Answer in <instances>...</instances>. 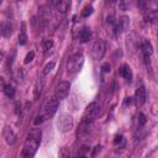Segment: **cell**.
<instances>
[{
	"instance_id": "1",
	"label": "cell",
	"mask_w": 158,
	"mask_h": 158,
	"mask_svg": "<svg viewBox=\"0 0 158 158\" xmlns=\"http://www.w3.org/2000/svg\"><path fill=\"white\" fill-rule=\"evenodd\" d=\"M41 136H42V132L40 128H33L28 132L26 139H25V144H23V149H22V154L26 156V157H32L40 143H41Z\"/></svg>"
},
{
	"instance_id": "2",
	"label": "cell",
	"mask_w": 158,
	"mask_h": 158,
	"mask_svg": "<svg viewBox=\"0 0 158 158\" xmlns=\"http://www.w3.org/2000/svg\"><path fill=\"white\" fill-rule=\"evenodd\" d=\"M73 126H74V121H73V117L69 115V114H62L57 121V127H58V131L65 133V132H69L73 130Z\"/></svg>"
},
{
	"instance_id": "3",
	"label": "cell",
	"mask_w": 158,
	"mask_h": 158,
	"mask_svg": "<svg viewBox=\"0 0 158 158\" xmlns=\"http://www.w3.org/2000/svg\"><path fill=\"white\" fill-rule=\"evenodd\" d=\"M99 111H100V105L96 101L89 104L86 106V109H85V112H84V116H83V121L86 122V123L93 122L95 120V117L98 116Z\"/></svg>"
},
{
	"instance_id": "4",
	"label": "cell",
	"mask_w": 158,
	"mask_h": 158,
	"mask_svg": "<svg viewBox=\"0 0 158 158\" xmlns=\"http://www.w3.org/2000/svg\"><path fill=\"white\" fill-rule=\"evenodd\" d=\"M83 63H84V57L81 53H75L73 54L69 60H68V70L70 73H77L83 67Z\"/></svg>"
},
{
	"instance_id": "5",
	"label": "cell",
	"mask_w": 158,
	"mask_h": 158,
	"mask_svg": "<svg viewBox=\"0 0 158 158\" xmlns=\"http://www.w3.org/2000/svg\"><path fill=\"white\" fill-rule=\"evenodd\" d=\"M59 106V100L54 96V98H51L48 100H46L44 105H43V116L44 117H51L53 116L56 112H57V109Z\"/></svg>"
},
{
	"instance_id": "6",
	"label": "cell",
	"mask_w": 158,
	"mask_h": 158,
	"mask_svg": "<svg viewBox=\"0 0 158 158\" xmlns=\"http://www.w3.org/2000/svg\"><path fill=\"white\" fill-rule=\"evenodd\" d=\"M105 49H106V44L102 40H99L96 41L94 44H93V48H91V57L95 59V60H99L104 57L105 54Z\"/></svg>"
},
{
	"instance_id": "7",
	"label": "cell",
	"mask_w": 158,
	"mask_h": 158,
	"mask_svg": "<svg viewBox=\"0 0 158 158\" xmlns=\"http://www.w3.org/2000/svg\"><path fill=\"white\" fill-rule=\"evenodd\" d=\"M69 89H70V83L69 81H60L58 85H57V89H56V98L58 100H63L68 96L69 94Z\"/></svg>"
},
{
	"instance_id": "8",
	"label": "cell",
	"mask_w": 158,
	"mask_h": 158,
	"mask_svg": "<svg viewBox=\"0 0 158 158\" xmlns=\"http://www.w3.org/2000/svg\"><path fill=\"white\" fill-rule=\"evenodd\" d=\"M12 33V25L10 23V21H1L0 22V35L4 37H10Z\"/></svg>"
},
{
	"instance_id": "9",
	"label": "cell",
	"mask_w": 158,
	"mask_h": 158,
	"mask_svg": "<svg viewBox=\"0 0 158 158\" xmlns=\"http://www.w3.org/2000/svg\"><path fill=\"white\" fill-rule=\"evenodd\" d=\"M90 37H91V31H90V28L86 27V26H84V27L79 31V35H78L79 41H80L81 43H86V42L90 40Z\"/></svg>"
},
{
	"instance_id": "10",
	"label": "cell",
	"mask_w": 158,
	"mask_h": 158,
	"mask_svg": "<svg viewBox=\"0 0 158 158\" xmlns=\"http://www.w3.org/2000/svg\"><path fill=\"white\" fill-rule=\"evenodd\" d=\"M4 137H5V141L7 144H14L16 142V135L9 126H6L4 128Z\"/></svg>"
},
{
	"instance_id": "11",
	"label": "cell",
	"mask_w": 158,
	"mask_h": 158,
	"mask_svg": "<svg viewBox=\"0 0 158 158\" xmlns=\"http://www.w3.org/2000/svg\"><path fill=\"white\" fill-rule=\"evenodd\" d=\"M135 98H136V102L138 105H143L146 102V89L144 86H139L137 90H136V94H135Z\"/></svg>"
},
{
	"instance_id": "12",
	"label": "cell",
	"mask_w": 158,
	"mask_h": 158,
	"mask_svg": "<svg viewBox=\"0 0 158 158\" xmlns=\"http://www.w3.org/2000/svg\"><path fill=\"white\" fill-rule=\"evenodd\" d=\"M53 4L57 7V10L60 11L62 14L67 12V10L69 9V5H70L69 0H53Z\"/></svg>"
},
{
	"instance_id": "13",
	"label": "cell",
	"mask_w": 158,
	"mask_h": 158,
	"mask_svg": "<svg viewBox=\"0 0 158 158\" xmlns=\"http://www.w3.org/2000/svg\"><path fill=\"white\" fill-rule=\"evenodd\" d=\"M120 75L123 77L125 79L127 80H131L132 79V72H131V68L127 65V64H122L120 67Z\"/></svg>"
},
{
	"instance_id": "14",
	"label": "cell",
	"mask_w": 158,
	"mask_h": 158,
	"mask_svg": "<svg viewBox=\"0 0 158 158\" xmlns=\"http://www.w3.org/2000/svg\"><path fill=\"white\" fill-rule=\"evenodd\" d=\"M142 52H143L146 59H148V57L152 56V53H153V48H152V46H151L149 42H143V44H142Z\"/></svg>"
},
{
	"instance_id": "15",
	"label": "cell",
	"mask_w": 158,
	"mask_h": 158,
	"mask_svg": "<svg viewBox=\"0 0 158 158\" xmlns=\"http://www.w3.org/2000/svg\"><path fill=\"white\" fill-rule=\"evenodd\" d=\"M4 93L7 98H12L15 95V89L11 84H5V88H4Z\"/></svg>"
},
{
	"instance_id": "16",
	"label": "cell",
	"mask_w": 158,
	"mask_h": 158,
	"mask_svg": "<svg viewBox=\"0 0 158 158\" xmlns=\"http://www.w3.org/2000/svg\"><path fill=\"white\" fill-rule=\"evenodd\" d=\"M27 42V35H26V30H25V25L22 23V30L20 32V36H19V43L20 44H25Z\"/></svg>"
},
{
	"instance_id": "17",
	"label": "cell",
	"mask_w": 158,
	"mask_h": 158,
	"mask_svg": "<svg viewBox=\"0 0 158 158\" xmlns=\"http://www.w3.org/2000/svg\"><path fill=\"white\" fill-rule=\"evenodd\" d=\"M93 14V6H85L81 11V16L83 17H89Z\"/></svg>"
},
{
	"instance_id": "18",
	"label": "cell",
	"mask_w": 158,
	"mask_h": 158,
	"mask_svg": "<svg viewBox=\"0 0 158 158\" xmlns=\"http://www.w3.org/2000/svg\"><path fill=\"white\" fill-rule=\"evenodd\" d=\"M54 67H56V63H54V62H49V63H47V64H46V67L43 68V74H44V75H46V74H48V73H49Z\"/></svg>"
},
{
	"instance_id": "19",
	"label": "cell",
	"mask_w": 158,
	"mask_h": 158,
	"mask_svg": "<svg viewBox=\"0 0 158 158\" xmlns=\"http://www.w3.org/2000/svg\"><path fill=\"white\" fill-rule=\"evenodd\" d=\"M118 25L122 27V30H126V28H127V26H128V17L122 16V17H121V20L118 21Z\"/></svg>"
},
{
	"instance_id": "20",
	"label": "cell",
	"mask_w": 158,
	"mask_h": 158,
	"mask_svg": "<svg viewBox=\"0 0 158 158\" xmlns=\"http://www.w3.org/2000/svg\"><path fill=\"white\" fill-rule=\"evenodd\" d=\"M33 58H35V52H33V51H31V52H28V53L26 54L23 63H25V64H28L30 62H32V60H33Z\"/></svg>"
},
{
	"instance_id": "21",
	"label": "cell",
	"mask_w": 158,
	"mask_h": 158,
	"mask_svg": "<svg viewBox=\"0 0 158 158\" xmlns=\"http://www.w3.org/2000/svg\"><path fill=\"white\" fill-rule=\"evenodd\" d=\"M52 47H53V41L52 40H47L46 42H44V51H49V49H52Z\"/></svg>"
},
{
	"instance_id": "22",
	"label": "cell",
	"mask_w": 158,
	"mask_h": 158,
	"mask_svg": "<svg viewBox=\"0 0 158 158\" xmlns=\"http://www.w3.org/2000/svg\"><path fill=\"white\" fill-rule=\"evenodd\" d=\"M138 125L139 126H143L144 123H146V116L143 115V114H138Z\"/></svg>"
},
{
	"instance_id": "23",
	"label": "cell",
	"mask_w": 158,
	"mask_h": 158,
	"mask_svg": "<svg viewBox=\"0 0 158 158\" xmlns=\"http://www.w3.org/2000/svg\"><path fill=\"white\" fill-rule=\"evenodd\" d=\"M101 69H102L104 73H109V72L111 70V65H110L109 63H104V64L101 65Z\"/></svg>"
},
{
	"instance_id": "24",
	"label": "cell",
	"mask_w": 158,
	"mask_h": 158,
	"mask_svg": "<svg viewBox=\"0 0 158 158\" xmlns=\"http://www.w3.org/2000/svg\"><path fill=\"white\" fill-rule=\"evenodd\" d=\"M44 121V116H37L36 120H35V125H40Z\"/></svg>"
},
{
	"instance_id": "25",
	"label": "cell",
	"mask_w": 158,
	"mask_h": 158,
	"mask_svg": "<svg viewBox=\"0 0 158 158\" xmlns=\"http://www.w3.org/2000/svg\"><path fill=\"white\" fill-rule=\"evenodd\" d=\"M4 88H5V80L2 77H0V91H4Z\"/></svg>"
},
{
	"instance_id": "26",
	"label": "cell",
	"mask_w": 158,
	"mask_h": 158,
	"mask_svg": "<svg viewBox=\"0 0 158 158\" xmlns=\"http://www.w3.org/2000/svg\"><path fill=\"white\" fill-rule=\"evenodd\" d=\"M121 141H122V136H116V137H115V139H114V143H115V144H117V143H120Z\"/></svg>"
},
{
	"instance_id": "27",
	"label": "cell",
	"mask_w": 158,
	"mask_h": 158,
	"mask_svg": "<svg viewBox=\"0 0 158 158\" xmlns=\"http://www.w3.org/2000/svg\"><path fill=\"white\" fill-rule=\"evenodd\" d=\"M4 58H5V54H4V52H1V51H0V63L4 60Z\"/></svg>"
},
{
	"instance_id": "28",
	"label": "cell",
	"mask_w": 158,
	"mask_h": 158,
	"mask_svg": "<svg viewBox=\"0 0 158 158\" xmlns=\"http://www.w3.org/2000/svg\"><path fill=\"white\" fill-rule=\"evenodd\" d=\"M1 2H2V0H0V5H1Z\"/></svg>"
},
{
	"instance_id": "29",
	"label": "cell",
	"mask_w": 158,
	"mask_h": 158,
	"mask_svg": "<svg viewBox=\"0 0 158 158\" xmlns=\"http://www.w3.org/2000/svg\"><path fill=\"white\" fill-rule=\"evenodd\" d=\"M0 36H1V35H0Z\"/></svg>"
}]
</instances>
